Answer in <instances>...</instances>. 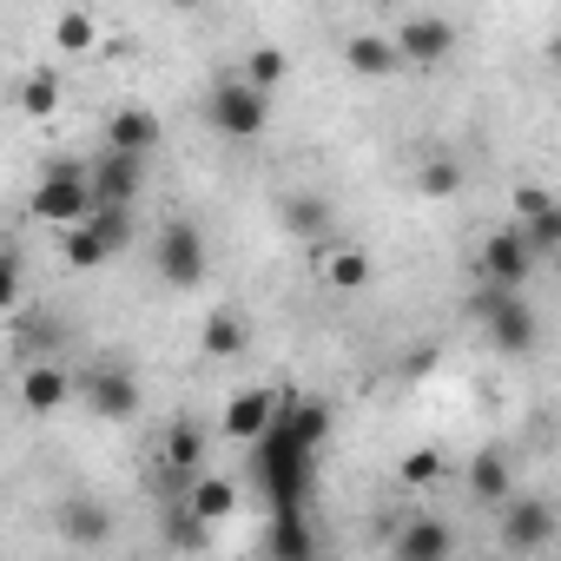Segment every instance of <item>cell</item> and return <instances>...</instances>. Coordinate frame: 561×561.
I'll return each instance as SVG.
<instances>
[{"instance_id": "1", "label": "cell", "mask_w": 561, "mask_h": 561, "mask_svg": "<svg viewBox=\"0 0 561 561\" xmlns=\"http://www.w3.org/2000/svg\"><path fill=\"white\" fill-rule=\"evenodd\" d=\"M126 244H133V205H93L80 225L60 231V257H67L73 271H100V264H113Z\"/></svg>"}, {"instance_id": "2", "label": "cell", "mask_w": 561, "mask_h": 561, "mask_svg": "<svg viewBox=\"0 0 561 561\" xmlns=\"http://www.w3.org/2000/svg\"><path fill=\"white\" fill-rule=\"evenodd\" d=\"M205 119H211V133L218 139H257L264 133V119H271V93L264 87H251L244 73H225V80H211V93H205Z\"/></svg>"}, {"instance_id": "3", "label": "cell", "mask_w": 561, "mask_h": 561, "mask_svg": "<svg viewBox=\"0 0 561 561\" xmlns=\"http://www.w3.org/2000/svg\"><path fill=\"white\" fill-rule=\"evenodd\" d=\"M152 271H159V285L165 291H198L205 277H211V244L192 218H172L152 244Z\"/></svg>"}, {"instance_id": "4", "label": "cell", "mask_w": 561, "mask_h": 561, "mask_svg": "<svg viewBox=\"0 0 561 561\" xmlns=\"http://www.w3.org/2000/svg\"><path fill=\"white\" fill-rule=\"evenodd\" d=\"M93 205H100L93 198V165H47V179L34 185V218L54 225V231L80 225Z\"/></svg>"}, {"instance_id": "5", "label": "cell", "mask_w": 561, "mask_h": 561, "mask_svg": "<svg viewBox=\"0 0 561 561\" xmlns=\"http://www.w3.org/2000/svg\"><path fill=\"white\" fill-rule=\"evenodd\" d=\"M541 257H535V244H528V231L508 218V225H495L482 244H476V277H495V285H515V291H528V271H535Z\"/></svg>"}, {"instance_id": "6", "label": "cell", "mask_w": 561, "mask_h": 561, "mask_svg": "<svg viewBox=\"0 0 561 561\" xmlns=\"http://www.w3.org/2000/svg\"><path fill=\"white\" fill-rule=\"evenodd\" d=\"M311 271H318V285L331 298H357V291H370L377 257L364 244H351V238H324V244H311Z\"/></svg>"}, {"instance_id": "7", "label": "cell", "mask_w": 561, "mask_h": 561, "mask_svg": "<svg viewBox=\"0 0 561 561\" xmlns=\"http://www.w3.org/2000/svg\"><path fill=\"white\" fill-rule=\"evenodd\" d=\"M495 528H502V548H508V554H541V548H554V508H548L541 495H508V502L495 508Z\"/></svg>"}, {"instance_id": "8", "label": "cell", "mask_w": 561, "mask_h": 561, "mask_svg": "<svg viewBox=\"0 0 561 561\" xmlns=\"http://www.w3.org/2000/svg\"><path fill=\"white\" fill-rule=\"evenodd\" d=\"M397 47H403V67L436 73V67L456 54V21H443V14H410V21L397 27Z\"/></svg>"}, {"instance_id": "9", "label": "cell", "mask_w": 561, "mask_h": 561, "mask_svg": "<svg viewBox=\"0 0 561 561\" xmlns=\"http://www.w3.org/2000/svg\"><path fill=\"white\" fill-rule=\"evenodd\" d=\"M482 331H489V344H495L502 357H528V351L541 344V318H535V305H528L522 291H508V298L482 318Z\"/></svg>"}, {"instance_id": "10", "label": "cell", "mask_w": 561, "mask_h": 561, "mask_svg": "<svg viewBox=\"0 0 561 561\" xmlns=\"http://www.w3.org/2000/svg\"><path fill=\"white\" fill-rule=\"evenodd\" d=\"M87 403H93V416H106V423H133L139 416V377L126 370V364H100L93 377H87Z\"/></svg>"}, {"instance_id": "11", "label": "cell", "mask_w": 561, "mask_h": 561, "mask_svg": "<svg viewBox=\"0 0 561 561\" xmlns=\"http://www.w3.org/2000/svg\"><path fill=\"white\" fill-rule=\"evenodd\" d=\"M277 410H285V390H264V383H251V390H238L231 403H225V436L231 443H257L271 423H277Z\"/></svg>"}, {"instance_id": "12", "label": "cell", "mask_w": 561, "mask_h": 561, "mask_svg": "<svg viewBox=\"0 0 561 561\" xmlns=\"http://www.w3.org/2000/svg\"><path fill=\"white\" fill-rule=\"evenodd\" d=\"M139 185H146V152L106 146V152L93 159V198H100V205H133Z\"/></svg>"}, {"instance_id": "13", "label": "cell", "mask_w": 561, "mask_h": 561, "mask_svg": "<svg viewBox=\"0 0 561 561\" xmlns=\"http://www.w3.org/2000/svg\"><path fill=\"white\" fill-rule=\"evenodd\" d=\"M344 67L357 80H397L403 73V47H397V34H344Z\"/></svg>"}, {"instance_id": "14", "label": "cell", "mask_w": 561, "mask_h": 561, "mask_svg": "<svg viewBox=\"0 0 561 561\" xmlns=\"http://www.w3.org/2000/svg\"><path fill=\"white\" fill-rule=\"evenodd\" d=\"M21 403H27V416H54V410L73 403V377L60 364H27L21 370Z\"/></svg>"}, {"instance_id": "15", "label": "cell", "mask_w": 561, "mask_h": 561, "mask_svg": "<svg viewBox=\"0 0 561 561\" xmlns=\"http://www.w3.org/2000/svg\"><path fill=\"white\" fill-rule=\"evenodd\" d=\"M390 554H397V561H443V554H456V535H449V522H436V515H416L410 528H397Z\"/></svg>"}, {"instance_id": "16", "label": "cell", "mask_w": 561, "mask_h": 561, "mask_svg": "<svg viewBox=\"0 0 561 561\" xmlns=\"http://www.w3.org/2000/svg\"><path fill=\"white\" fill-rule=\"evenodd\" d=\"M159 113H146V106H119V113H106V146H119V152H159Z\"/></svg>"}, {"instance_id": "17", "label": "cell", "mask_w": 561, "mask_h": 561, "mask_svg": "<svg viewBox=\"0 0 561 561\" xmlns=\"http://www.w3.org/2000/svg\"><path fill=\"white\" fill-rule=\"evenodd\" d=\"M462 482H469V495H476L482 508H502V502L515 495V476H508V456H502V449H482V456H469Z\"/></svg>"}, {"instance_id": "18", "label": "cell", "mask_w": 561, "mask_h": 561, "mask_svg": "<svg viewBox=\"0 0 561 561\" xmlns=\"http://www.w3.org/2000/svg\"><path fill=\"white\" fill-rule=\"evenodd\" d=\"M205 449H211V443H205V430H198L192 416H179V423L159 436V462H165L172 476H198V469H205Z\"/></svg>"}, {"instance_id": "19", "label": "cell", "mask_w": 561, "mask_h": 561, "mask_svg": "<svg viewBox=\"0 0 561 561\" xmlns=\"http://www.w3.org/2000/svg\"><path fill=\"white\" fill-rule=\"evenodd\" d=\"M231 508H238V482H231V476L198 469V476H192V489H185V515H192V522H225Z\"/></svg>"}, {"instance_id": "20", "label": "cell", "mask_w": 561, "mask_h": 561, "mask_svg": "<svg viewBox=\"0 0 561 561\" xmlns=\"http://www.w3.org/2000/svg\"><path fill=\"white\" fill-rule=\"evenodd\" d=\"M198 344H205V357H244V351H251V324L218 305V311L198 324Z\"/></svg>"}, {"instance_id": "21", "label": "cell", "mask_w": 561, "mask_h": 561, "mask_svg": "<svg viewBox=\"0 0 561 561\" xmlns=\"http://www.w3.org/2000/svg\"><path fill=\"white\" fill-rule=\"evenodd\" d=\"M285 231L305 238V244H324V238H331V205H324L318 192H291V198H285Z\"/></svg>"}, {"instance_id": "22", "label": "cell", "mask_w": 561, "mask_h": 561, "mask_svg": "<svg viewBox=\"0 0 561 561\" xmlns=\"http://www.w3.org/2000/svg\"><path fill=\"white\" fill-rule=\"evenodd\" d=\"M462 179H469V172H462V159H456V152H430V159L416 165V192H423V198H436V205H443V198H456V192H462Z\"/></svg>"}, {"instance_id": "23", "label": "cell", "mask_w": 561, "mask_h": 561, "mask_svg": "<svg viewBox=\"0 0 561 561\" xmlns=\"http://www.w3.org/2000/svg\"><path fill=\"white\" fill-rule=\"evenodd\" d=\"M54 47L73 54V60L93 54V47H100V21H93L87 8H60V14H54Z\"/></svg>"}, {"instance_id": "24", "label": "cell", "mask_w": 561, "mask_h": 561, "mask_svg": "<svg viewBox=\"0 0 561 561\" xmlns=\"http://www.w3.org/2000/svg\"><path fill=\"white\" fill-rule=\"evenodd\" d=\"M238 73H244L251 87H264V93H277V87H285V80H291V54H285V47H251Z\"/></svg>"}, {"instance_id": "25", "label": "cell", "mask_w": 561, "mask_h": 561, "mask_svg": "<svg viewBox=\"0 0 561 561\" xmlns=\"http://www.w3.org/2000/svg\"><path fill=\"white\" fill-rule=\"evenodd\" d=\"M21 113L27 119H54L60 113V80L54 73H27L21 80Z\"/></svg>"}, {"instance_id": "26", "label": "cell", "mask_w": 561, "mask_h": 561, "mask_svg": "<svg viewBox=\"0 0 561 561\" xmlns=\"http://www.w3.org/2000/svg\"><path fill=\"white\" fill-rule=\"evenodd\" d=\"M522 231H528L535 257H561V198H554V205H541L535 218H522Z\"/></svg>"}, {"instance_id": "27", "label": "cell", "mask_w": 561, "mask_h": 561, "mask_svg": "<svg viewBox=\"0 0 561 561\" xmlns=\"http://www.w3.org/2000/svg\"><path fill=\"white\" fill-rule=\"evenodd\" d=\"M443 449H410L403 462H397V476H403V489H430V482H443Z\"/></svg>"}, {"instance_id": "28", "label": "cell", "mask_w": 561, "mask_h": 561, "mask_svg": "<svg viewBox=\"0 0 561 561\" xmlns=\"http://www.w3.org/2000/svg\"><path fill=\"white\" fill-rule=\"evenodd\" d=\"M264 548H271V554H311V535L298 528V515H277V528H271Z\"/></svg>"}, {"instance_id": "29", "label": "cell", "mask_w": 561, "mask_h": 561, "mask_svg": "<svg viewBox=\"0 0 561 561\" xmlns=\"http://www.w3.org/2000/svg\"><path fill=\"white\" fill-rule=\"evenodd\" d=\"M541 205H554V192H548V185H515V192H508V218H515V225H522V218H535Z\"/></svg>"}, {"instance_id": "30", "label": "cell", "mask_w": 561, "mask_h": 561, "mask_svg": "<svg viewBox=\"0 0 561 561\" xmlns=\"http://www.w3.org/2000/svg\"><path fill=\"white\" fill-rule=\"evenodd\" d=\"M106 528H113V522L87 515V502H73V508H67V535H73V541H106Z\"/></svg>"}, {"instance_id": "31", "label": "cell", "mask_w": 561, "mask_h": 561, "mask_svg": "<svg viewBox=\"0 0 561 561\" xmlns=\"http://www.w3.org/2000/svg\"><path fill=\"white\" fill-rule=\"evenodd\" d=\"M548 67H554V80H561V27H554V41H548Z\"/></svg>"}, {"instance_id": "32", "label": "cell", "mask_w": 561, "mask_h": 561, "mask_svg": "<svg viewBox=\"0 0 561 561\" xmlns=\"http://www.w3.org/2000/svg\"><path fill=\"white\" fill-rule=\"evenodd\" d=\"M172 8H179V14H192V8H205V0H172Z\"/></svg>"}]
</instances>
